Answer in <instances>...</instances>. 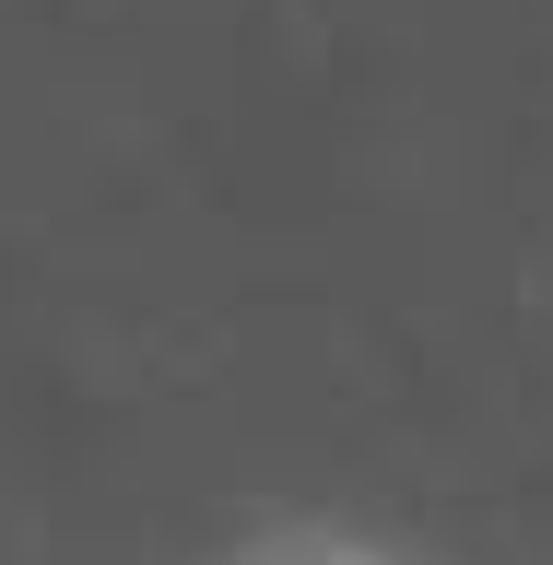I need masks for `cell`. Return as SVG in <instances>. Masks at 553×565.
Returning <instances> with one entry per match:
<instances>
[{
	"mask_svg": "<svg viewBox=\"0 0 553 565\" xmlns=\"http://www.w3.org/2000/svg\"><path fill=\"white\" fill-rule=\"evenodd\" d=\"M247 565H401V554H377V542H342V530H295V542H259Z\"/></svg>",
	"mask_w": 553,
	"mask_h": 565,
	"instance_id": "1",
	"label": "cell"
}]
</instances>
